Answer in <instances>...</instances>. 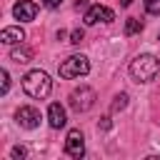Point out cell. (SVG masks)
<instances>
[{
    "mask_svg": "<svg viewBox=\"0 0 160 160\" xmlns=\"http://www.w3.org/2000/svg\"><path fill=\"white\" fill-rule=\"evenodd\" d=\"M130 75L135 82H152L158 75H160V60L155 55H138L132 62H130Z\"/></svg>",
    "mask_w": 160,
    "mask_h": 160,
    "instance_id": "cell-1",
    "label": "cell"
},
{
    "mask_svg": "<svg viewBox=\"0 0 160 160\" xmlns=\"http://www.w3.org/2000/svg\"><path fill=\"white\" fill-rule=\"evenodd\" d=\"M22 90H25L30 98L42 100V98L50 95V90H52V80H50V75H48L45 70H30V72L22 78Z\"/></svg>",
    "mask_w": 160,
    "mask_h": 160,
    "instance_id": "cell-2",
    "label": "cell"
},
{
    "mask_svg": "<svg viewBox=\"0 0 160 160\" xmlns=\"http://www.w3.org/2000/svg\"><path fill=\"white\" fill-rule=\"evenodd\" d=\"M58 72H60V78H68V80L70 78H80V75L90 72V62H88L85 55H70V58H65L60 62Z\"/></svg>",
    "mask_w": 160,
    "mask_h": 160,
    "instance_id": "cell-3",
    "label": "cell"
},
{
    "mask_svg": "<svg viewBox=\"0 0 160 160\" xmlns=\"http://www.w3.org/2000/svg\"><path fill=\"white\" fill-rule=\"evenodd\" d=\"M68 102H70V108H72L75 112H85V110H90L92 102H95V90L88 88V85H80L78 90L70 92Z\"/></svg>",
    "mask_w": 160,
    "mask_h": 160,
    "instance_id": "cell-4",
    "label": "cell"
},
{
    "mask_svg": "<svg viewBox=\"0 0 160 160\" xmlns=\"http://www.w3.org/2000/svg\"><path fill=\"white\" fill-rule=\"evenodd\" d=\"M65 152L70 158H75V160H80L85 155V138H82V132L78 128L68 132V138H65Z\"/></svg>",
    "mask_w": 160,
    "mask_h": 160,
    "instance_id": "cell-5",
    "label": "cell"
},
{
    "mask_svg": "<svg viewBox=\"0 0 160 160\" xmlns=\"http://www.w3.org/2000/svg\"><path fill=\"white\" fill-rule=\"evenodd\" d=\"M15 120H18L20 128L35 130V128L40 125V112H38L32 105H22V108H18V112H15Z\"/></svg>",
    "mask_w": 160,
    "mask_h": 160,
    "instance_id": "cell-6",
    "label": "cell"
},
{
    "mask_svg": "<svg viewBox=\"0 0 160 160\" xmlns=\"http://www.w3.org/2000/svg\"><path fill=\"white\" fill-rule=\"evenodd\" d=\"M115 12L105 5H90L85 12V25H95V22H112Z\"/></svg>",
    "mask_w": 160,
    "mask_h": 160,
    "instance_id": "cell-7",
    "label": "cell"
},
{
    "mask_svg": "<svg viewBox=\"0 0 160 160\" xmlns=\"http://www.w3.org/2000/svg\"><path fill=\"white\" fill-rule=\"evenodd\" d=\"M12 15H15L18 20H22V22H30V20H35V15H38V5H35L32 0H18L15 8H12Z\"/></svg>",
    "mask_w": 160,
    "mask_h": 160,
    "instance_id": "cell-8",
    "label": "cell"
},
{
    "mask_svg": "<svg viewBox=\"0 0 160 160\" xmlns=\"http://www.w3.org/2000/svg\"><path fill=\"white\" fill-rule=\"evenodd\" d=\"M48 122H50V128H55V130L65 128L68 118H65V108H62L60 102H52V105L48 108Z\"/></svg>",
    "mask_w": 160,
    "mask_h": 160,
    "instance_id": "cell-9",
    "label": "cell"
},
{
    "mask_svg": "<svg viewBox=\"0 0 160 160\" xmlns=\"http://www.w3.org/2000/svg\"><path fill=\"white\" fill-rule=\"evenodd\" d=\"M0 40H2L5 45L22 42V40H25V30H22V28H5V30L0 32Z\"/></svg>",
    "mask_w": 160,
    "mask_h": 160,
    "instance_id": "cell-10",
    "label": "cell"
},
{
    "mask_svg": "<svg viewBox=\"0 0 160 160\" xmlns=\"http://www.w3.org/2000/svg\"><path fill=\"white\" fill-rule=\"evenodd\" d=\"M10 58H12L15 62H30V58H32V50H30V48H15V50L10 52Z\"/></svg>",
    "mask_w": 160,
    "mask_h": 160,
    "instance_id": "cell-11",
    "label": "cell"
},
{
    "mask_svg": "<svg viewBox=\"0 0 160 160\" xmlns=\"http://www.w3.org/2000/svg\"><path fill=\"white\" fill-rule=\"evenodd\" d=\"M142 30V22L138 20V18H128V22H125V35H135V32H140Z\"/></svg>",
    "mask_w": 160,
    "mask_h": 160,
    "instance_id": "cell-12",
    "label": "cell"
},
{
    "mask_svg": "<svg viewBox=\"0 0 160 160\" xmlns=\"http://www.w3.org/2000/svg\"><path fill=\"white\" fill-rule=\"evenodd\" d=\"M128 108V95L125 92H120V95H115V100H112V112H120V110H125Z\"/></svg>",
    "mask_w": 160,
    "mask_h": 160,
    "instance_id": "cell-13",
    "label": "cell"
},
{
    "mask_svg": "<svg viewBox=\"0 0 160 160\" xmlns=\"http://www.w3.org/2000/svg\"><path fill=\"white\" fill-rule=\"evenodd\" d=\"M145 2V10L150 15H160V0H142Z\"/></svg>",
    "mask_w": 160,
    "mask_h": 160,
    "instance_id": "cell-14",
    "label": "cell"
},
{
    "mask_svg": "<svg viewBox=\"0 0 160 160\" xmlns=\"http://www.w3.org/2000/svg\"><path fill=\"white\" fill-rule=\"evenodd\" d=\"M0 78H2V95H5V92L10 90V75H8V70H2Z\"/></svg>",
    "mask_w": 160,
    "mask_h": 160,
    "instance_id": "cell-15",
    "label": "cell"
},
{
    "mask_svg": "<svg viewBox=\"0 0 160 160\" xmlns=\"http://www.w3.org/2000/svg\"><path fill=\"white\" fill-rule=\"evenodd\" d=\"M80 40H82V30H72V32H70V42H75V45H78Z\"/></svg>",
    "mask_w": 160,
    "mask_h": 160,
    "instance_id": "cell-16",
    "label": "cell"
},
{
    "mask_svg": "<svg viewBox=\"0 0 160 160\" xmlns=\"http://www.w3.org/2000/svg\"><path fill=\"white\" fill-rule=\"evenodd\" d=\"M12 158H15V160H20V158H25V148H20V145H15V148H12Z\"/></svg>",
    "mask_w": 160,
    "mask_h": 160,
    "instance_id": "cell-17",
    "label": "cell"
},
{
    "mask_svg": "<svg viewBox=\"0 0 160 160\" xmlns=\"http://www.w3.org/2000/svg\"><path fill=\"white\" fill-rule=\"evenodd\" d=\"M60 2H62V0H42V5H45V8H58Z\"/></svg>",
    "mask_w": 160,
    "mask_h": 160,
    "instance_id": "cell-18",
    "label": "cell"
},
{
    "mask_svg": "<svg viewBox=\"0 0 160 160\" xmlns=\"http://www.w3.org/2000/svg\"><path fill=\"white\" fill-rule=\"evenodd\" d=\"M100 128H102V130H108V128H110V118H102V122H100Z\"/></svg>",
    "mask_w": 160,
    "mask_h": 160,
    "instance_id": "cell-19",
    "label": "cell"
},
{
    "mask_svg": "<svg viewBox=\"0 0 160 160\" xmlns=\"http://www.w3.org/2000/svg\"><path fill=\"white\" fill-rule=\"evenodd\" d=\"M120 5H122V8H130V5H132V0H120Z\"/></svg>",
    "mask_w": 160,
    "mask_h": 160,
    "instance_id": "cell-20",
    "label": "cell"
},
{
    "mask_svg": "<svg viewBox=\"0 0 160 160\" xmlns=\"http://www.w3.org/2000/svg\"><path fill=\"white\" fill-rule=\"evenodd\" d=\"M82 5H88V0H78V8H82Z\"/></svg>",
    "mask_w": 160,
    "mask_h": 160,
    "instance_id": "cell-21",
    "label": "cell"
},
{
    "mask_svg": "<svg viewBox=\"0 0 160 160\" xmlns=\"http://www.w3.org/2000/svg\"><path fill=\"white\" fill-rule=\"evenodd\" d=\"M158 40H160V32H158Z\"/></svg>",
    "mask_w": 160,
    "mask_h": 160,
    "instance_id": "cell-22",
    "label": "cell"
}]
</instances>
